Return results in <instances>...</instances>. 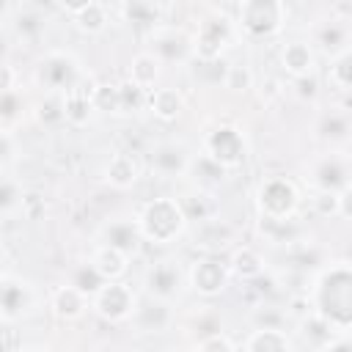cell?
<instances>
[{
    "label": "cell",
    "instance_id": "obj_15",
    "mask_svg": "<svg viewBox=\"0 0 352 352\" xmlns=\"http://www.w3.org/2000/svg\"><path fill=\"white\" fill-rule=\"evenodd\" d=\"M151 52L160 58V63H184L192 58V36L176 28H160L151 36Z\"/></svg>",
    "mask_w": 352,
    "mask_h": 352
},
{
    "label": "cell",
    "instance_id": "obj_29",
    "mask_svg": "<svg viewBox=\"0 0 352 352\" xmlns=\"http://www.w3.org/2000/svg\"><path fill=\"white\" fill-rule=\"evenodd\" d=\"M179 198V204H182V212H184V217H187V223H206V220H212V201H209V195H206V190H201V187H192V190H187V192H182V195H176Z\"/></svg>",
    "mask_w": 352,
    "mask_h": 352
},
{
    "label": "cell",
    "instance_id": "obj_3",
    "mask_svg": "<svg viewBox=\"0 0 352 352\" xmlns=\"http://www.w3.org/2000/svg\"><path fill=\"white\" fill-rule=\"evenodd\" d=\"M289 8L283 0H242L236 6V28L250 38H270L283 30Z\"/></svg>",
    "mask_w": 352,
    "mask_h": 352
},
{
    "label": "cell",
    "instance_id": "obj_4",
    "mask_svg": "<svg viewBox=\"0 0 352 352\" xmlns=\"http://www.w3.org/2000/svg\"><path fill=\"white\" fill-rule=\"evenodd\" d=\"M236 38V19L226 11L206 14L192 33V58L195 60H217Z\"/></svg>",
    "mask_w": 352,
    "mask_h": 352
},
{
    "label": "cell",
    "instance_id": "obj_30",
    "mask_svg": "<svg viewBox=\"0 0 352 352\" xmlns=\"http://www.w3.org/2000/svg\"><path fill=\"white\" fill-rule=\"evenodd\" d=\"M300 324V330H302V338L311 344V346H316V349H322L327 341H333L336 336H338V330L327 322V319H322L316 311L311 314V316H305L302 322H297Z\"/></svg>",
    "mask_w": 352,
    "mask_h": 352
},
{
    "label": "cell",
    "instance_id": "obj_33",
    "mask_svg": "<svg viewBox=\"0 0 352 352\" xmlns=\"http://www.w3.org/2000/svg\"><path fill=\"white\" fill-rule=\"evenodd\" d=\"M91 104L96 113H121V94L118 82H94L91 85Z\"/></svg>",
    "mask_w": 352,
    "mask_h": 352
},
{
    "label": "cell",
    "instance_id": "obj_31",
    "mask_svg": "<svg viewBox=\"0 0 352 352\" xmlns=\"http://www.w3.org/2000/svg\"><path fill=\"white\" fill-rule=\"evenodd\" d=\"M22 198H25V190H22L19 179L6 170L0 179V214H3V220H11L19 212Z\"/></svg>",
    "mask_w": 352,
    "mask_h": 352
},
{
    "label": "cell",
    "instance_id": "obj_7",
    "mask_svg": "<svg viewBox=\"0 0 352 352\" xmlns=\"http://www.w3.org/2000/svg\"><path fill=\"white\" fill-rule=\"evenodd\" d=\"M256 206L261 217L292 220L300 206V192L286 176H267L256 190Z\"/></svg>",
    "mask_w": 352,
    "mask_h": 352
},
{
    "label": "cell",
    "instance_id": "obj_19",
    "mask_svg": "<svg viewBox=\"0 0 352 352\" xmlns=\"http://www.w3.org/2000/svg\"><path fill=\"white\" fill-rule=\"evenodd\" d=\"M66 11L72 14L74 28L80 33H88V36H96V33H102L110 25V11L99 0H82V3L66 6Z\"/></svg>",
    "mask_w": 352,
    "mask_h": 352
},
{
    "label": "cell",
    "instance_id": "obj_49",
    "mask_svg": "<svg viewBox=\"0 0 352 352\" xmlns=\"http://www.w3.org/2000/svg\"><path fill=\"white\" fill-rule=\"evenodd\" d=\"M14 129H0V165H3V173L11 168L14 162Z\"/></svg>",
    "mask_w": 352,
    "mask_h": 352
},
{
    "label": "cell",
    "instance_id": "obj_37",
    "mask_svg": "<svg viewBox=\"0 0 352 352\" xmlns=\"http://www.w3.org/2000/svg\"><path fill=\"white\" fill-rule=\"evenodd\" d=\"M44 25H47V19H44L36 8H19V14L14 16V30H16V36L25 38V41L38 38V36L44 33Z\"/></svg>",
    "mask_w": 352,
    "mask_h": 352
},
{
    "label": "cell",
    "instance_id": "obj_6",
    "mask_svg": "<svg viewBox=\"0 0 352 352\" xmlns=\"http://www.w3.org/2000/svg\"><path fill=\"white\" fill-rule=\"evenodd\" d=\"M204 157H209L223 170H234L248 160V140L239 126L217 124L204 135Z\"/></svg>",
    "mask_w": 352,
    "mask_h": 352
},
{
    "label": "cell",
    "instance_id": "obj_51",
    "mask_svg": "<svg viewBox=\"0 0 352 352\" xmlns=\"http://www.w3.org/2000/svg\"><path fill=\"white\" fill-rule=\"evenodd\" d=\"M319 352H352V341L346 336H336L333 341H327Z\"/></svg>",
    "mask_w": 352,
    "mask_h": 352
},
{
    "label": "cell",
    "instance_id": "obj_11",
    "mask_svg": "<svg viewBox=\"0 0 352 352\" xmlns=\"http://www.w3.org/2000/svg\"><path fill=\"white\" fill-rule=\"evenodd\" d=\"M135 305H138V297H135V292H132L124 280H110V283H104L102 292L91 300V308L96 311V316H102V319L110 322V324L129 322L132 314H135Z\"/></svg>",
    "mask_w": 352,
    "mask_h": 352
},
{
    "label": "cell",
    "instance_id": "obj_8",
    "mask_svg": "<svg viewBox=\"0 0 352 352\" xmlns=\"http://www.w3.org/2000/svg\"><path fill=\"white\" fill-rule=\"evenodd\" d=\"M228 280H231V267L226 258H220L217 253H206L201 258H195L187 270V283L195 294L212 300V297H220L226 289H228Z\"/></svg>",
    "mask_w": 352,
    "mask_h": 352
},
{
    "label": "cell",
    "instance_id": "obj_48",
    "mask_svg": "<svg viewBox=\"0 0 352 352\" xmlns=\"http://www.w3.org/2000/svg\"><path fill=\"white\" fill-rule=\"evenodd\" d=\"M311 314H314V305H311L308 292H300V294H292V297H289L286 316H292V319L302 322V319H305V316H311Z\"/></svg>",
    "mask_w": 352,
    "mask_h": 352
},
{
    "label": "cell",
    "instance_id": "obj_41",
    "mask_svg": "<svg viewBox=\"0 0 352 352\" xmlns=\"http://www.w3.org/2000/svg\"><path fill=\"white\" fill-rule=\"evenodd\" d=\"M226 88L234 91V94H248L250 88H256L253 69L245 66V63H231V69L226 74Z\"/></svg>",
    "mask_w": 352,
    "mask_h": 352
},
{
    "label": "cell",
    "instance_id": "obj_12",
    "mask_svg": "<svg viewBox=\"0 0 352 352\" xmlns=\"http://www.w3.org/2000/svg\"><path fill=\"white\" fill-rule=\"evenodd\" d=\"M184 272L179 267V261L173 258H160L154 264H148V270L143 272V289L148 297L165 300V302H176L182 294V283H184Z\"/></svg>",
    "mask_w": 352,
    "mask_h": 352
},
{
    "label": "cell",
    "instance_id": "obj_5",
    "mask_svg": "<svg viewBox=\"0 0 352 352\" xmlns=\"http://www.w3.org/2000/svg\"><path fill=\"white\" fill-rule=\"evenodd\" d=\"M36 80L47 94L63 96V94H72L82 85V69H80V60L72 52L52 50L38 60Z\"/></svg>",
    "mask_w": 352,
    "mask_h": 352
},
{
    "label": "cell",
    "instance_id": "obj_25",
    "mask_svg": "<svg viewBox=\"0 0 352 352\" xmlns=\"http://www.w3.org/2000/svg\"><path fill=\"white\" fill-rule=\"evenodd\" d=\"M94 267L102 272V278L110 283V280H121L129 270V256L116 250V248H107V245H99L96 253H94Z\"/></svg>",
    "mask_w": 352,
    "mask_h": 352
},
{
    "label": "cell",
    "instance_id": "obj_1",
    "mask_svg": "<svg viewBox=\"0 0 352 352\" xmlns=\"http://www.w3.org/2000/svg\"><path fill=\"white\" fill-rule=\"evenodd\" d=\"M308 297L314 311L327 319L338 333L352 327V264L336 261L324 267L316 275Z\"/></svg>",
    "mask_w": 352,
    "mask_h": 352
},
{
    "label": "cell",
    "instance_id": "obj_13",
    "mask_svg": "<svg viewBox=\"0 0 352 352\" xmlns=\"http://www.w3.org/2000/svg\"><path fill=\"white\" fill-rule=\"evenodd\" d=\"M192 154L182 140H162L148 151V165L160 179H182L192 168Z\"/></svg>",
    "mask_w": 352,
    "mask_h": 352
},
{
    "label": "cell",
    "instance_id": "obj_35",
    "mask_svg": "<svg viewBox=\"0 0 352 352\" xmlns=\"http://www.w3.org/2000/svg\"><path fill=\"white\" fill-rule=\"evenodd\" d=\"M118 14H121L126 22H138V25H157V22H160L162 8H160L157 3L129 0V3H121V6H118Z\"/></svg>",
    "mask_w": 352,
    "mask_h": 352
},
{
    "label": "cell",
    "instance_id": "obj_44",
    "mask_svg": "<svg viewBox=\"0 0 352 352\" xmlns=\"http://www.w3.org/2000/svg\"><path fill=\"white\" fill-rule=\"evenodd\" d=\"M19 214H22L25 220H30V223L41 220V217L47 214V201H44V195H41V192H36V190H28V192H25V198H22Z\"/></svg>",
    "mask_w": 352,
    "mask_h": 352
},
{
    "label": "cell",
    "instance_id": "obj_21",
    "mask_svg": "<svg viewBox=\"0 0 352 352\" xmlns=\"http://www.w3.org/2000/svg\"><path fill=\"white\" fill-rule=\"evenodd\" d=\"M102 176H104V182H107L110 187H116V190H129V187L140 179V165H138V160H135L132 154L118 151V154H113V157L107 160Z\"/></svg>",
    "mask_w": 352,
    "mask_h": 352
},
{
    "label": "cell",
    "instance_id": "obj_54",
    "mask_svg": "<svg viewBox=\"0 0 352 352\" xmlns=\"http://www.w3.org/2000/svg\"><path fill=\"white\" fill-rule=\"evenodd\" d=\"M19 352H50L47 346H22Z\"/></svg>",
    "mask_w": 352,
    "mask_h": 352
},
{
    "label": "cell",
    "instance_id": "obj_16",
    "mask_svg": "<svg viewBox=\"0 0 352 352\" xmlns=\"http://www.w3.org/2000/svg\"><path fill=\"white\" fill-rule=\"evenodd\" d=\"M99 239L107 248H116L121 253H135L138 245L143 242L140 228H138V217H113L99 228Z\"/></svg>",
    "mask_w": 352,
    "mask_h": 352
},
{
    "label": "cell",
    "instance_id": "obj_46",
    "mask_svg": "<svg viewBox=\"0 0 352 352\" xmlns=\"http://www.w3.org/2000/svg\"><path fill=\"white\" fill-rule=\"evenodd\" d=\"M292 88H294V96L300 102H316V96H319V80H316V74L292 80Z\"/></svg>",
    "mask_w": 352,
    "mask_h": 352
},
{
    "label": "cell",
    "instance_id": "obj_2",
    "mask_svg": "<svg viewBox=\"0 0 352 352\" xmlns=\"http://www.w3.org/2000/svg\"><path fill=\"white\" fill-rule=\"evenodd\" d=\"M138 228H140L143 242H151V245L176 242L187 228V217L182 212L179 198L157 195V198L146 201L143 209L138 212Z\"/></svg>",
    "mask_w": 352,
    "mask_h": 352
},
{
    "label": "cell",
    "instance_id": "obj_38",
    "mask_svg": "<svg viewBox=\"0 0 352 352\" xmlns=\"http://www.w3.org/2000/svg\"><path fill=\"white\" fill-rule=\"evenodd\" d=\"M231 63L226 58H217V60H195V80L204 82V85H226V74H228Z\"/></svg>",
    "mask_w": 352,
    "mask_h": 352
},
{
    "label": "cell",
    "instance_id": "obj_43",
    "mask_svg": "<svg viewBox=\"0 0 352 352\" xmlns=\"http://www.w3.org/2000/svg\"><path fill=\"white\" fill-rule=\"evenodd\" d=\"M311 206L319 217H341V198L338 192H327V190H316L311 198Z\"/></svg>",
    "mask_w": 352,
    "mask_h": 352
},
{
    "label": "cell",
    "instance_id": "obj_10",
    "mask_svg": "<svg viewBox=\"0 0 352 352\" xmlns=\"http://www.w3.org/2000/svg\"><path fill=\"white\" fill-rule=\"evenodd\" d=\"M308 179L316 190L341 192L352 184V160L344 151H327L311 162Z\"/></svg>",
    "mask_w": 352,
    "mask_h": 352
},
{
    "label": "cell",
    "instance_id": "obj_22",
    "mask_svg": "<svg viewBox=\"0 0 352 352\" xmlns=\"http://www.w3.org/2000/svg\"><path fill=\"white\" fill-rule=\"evenodd\" d=\"M228 267H231V275L239 278L242 283H250V280H256V278L264 275V258H261V253H258L256 248H250V245L234 248L231 256H228Z\"/></svg>",
    "mask_w": 352,
    "mask_h": 352
},
{
    "label": "cell",
    "instance_id": "obj_34",
    "mask_svg": "<svg viewBox=\"0 0 352 352\" xmlns=\"http://www.w3.org/2000/svg\"><path fill=\"white\" fill-rule=\"evenodd\" d=\"M327 82L336 88V91H346L352 96V50L330 58V66H327Z\"/></svg>",
    "mask_w": 352,
    "mask_h": 352
},
{
    "label": "cell",
    "instance_id": "obj_40",
    "mask_svg": "<svg viewBox=\"0 0 352 352\" xmlns=\"http://www.w3.org/2000/svg\"><path fill=\"white\" fill-rule=\"evenodd\" d=\"M118 94H121V113H140L143 107H148V91L138 88L132 80L118 82Z\"/></svg>",
    "mask_w": 352,
    "mask_h": 352
},
{
    "label": "cell",
    "instance_id": "obj_23",
    "mask_svg": "<svg viewBox=\"0 0 352 352\" xmlns=\"http://www.w3.org/2000/svg\"><path fill=\"white\" fill-rule=\"evenodd\" d=\"M160 74H162V63L154 52H138L132 60H129V77L138 88L143 91H154V85L160 82Z\"/></svg>",
    "mask_w": 352,
    "mask_h": 352
},
{
    "label": "cell",
    "instance_id": "obj_55",
    "mask_svg": "<svg viewBox=\"0 0 352 352\" xmlns=\"http://www.w3.org/2000/svg\"><path fill=\"white\" fill-rule=\"evenodd\" d=\"M184 352H195V349H184Z\"/></svg>",
    "mask_w": 352,
    "mask_h": 352
},
{
    "label": "cell",
    "instance_id": "obj_18",
    "mask_svg": "<svg viewBox=\"0 0 352 352\" xmlns=\"http://www.w3.org/2000/svg\"><path fill=\"white\" fill-rule=\"evenodd\" d=\"M346 41H349V28L344 25V19H333V16H330V19H322V22L314 25L311 44L319 47L324 55L336 58V55L346 52V50H349Z\"/></svg>",
    "mask_w": 352,
    "mask_h": 352
},
{
    "label": "cell",
    "instance_id": "obj_24",
    "mask_svg": "<svg viewBox=\"0 0 352 352\" xmlns=\"http://www.w3.org/2000/svg\"><path fill=\"white\" fill-rule=\"evenodd\" d=\"M148 110L160 121H176L184 110V96L176 88H154L148 94Z\"/></svg>",
    "mask_w": 352,
    "mask_h": 352
},
{
    "label": "cell",
    "instance_id": "obj_53",
    "mask_svg": "<svg viewBox=\"0 0 352 352\" xmlns=\"http://www.w3.org/2000/svg\"><path fill=\"white\" fill-rule=\"evenodd\" d=\"M338 198H341V217L344 220H352V184L346 190H341Z\"/></svg>",
    "mask_w": 352,
    "mask_h": 352
},
{
    "label": "cell",
    "instance_id": "obj_27",
    "mask_svg": "<svg viewBox=\"0 0 352 352\" xmlns=\"http://www.w3.org/2000/svg\"><path fill=\"white\" fill-rule=\"evenodd\" d=\"M94 104H91V88L85 91L82 85L72 94H63V116H66V124L72 126H85L94 116Z\"/></svg>",
    "mask_w": 352,
    "mask_h": 352
},
{
    "label": "cell",
    "instance_id": "obj_52",
    "mask_svg": "<svg viewBox=\"0 0 352 352\" xmlns=\"http://www.w3.org/2000/svg\"><path fill=\"white\" fill-rule=\"evenodd\" d=\"M8 91H16V85H14V66H11V63H3V77H0V94H8Z\"/></svg>",
    "mask_w": 352,
    "mask_h": 352
},
{
    "label": "cell",
    "instance_id": "obj_47",
    "mask_svg": "<svg viewBox=\"0 0 352 352\" xmlns=\"http://www.w3.org/2000/svg\"><path fill=\"white\" fill-rule=\"evenodd\" d=\"M195 352H236V346H234V341L226 333H214V336L201 338Z\"/></svg>",
    "mask_w": 352,
    "mask_h": 352
},
{
    "label": "cell",
    "instance_id": "obj_26",
    "mask_svg": "<svg viewBox=\"0 0 352 352\" xmlns=\"http://www.w3.org/2000/svg\"><path fill=\"white\" fill-rule=\"evenodd\" d=\"M245 352H294L286 330H253L245 338Z\"/></svg>",
    "mask_w": 352,
    "mask_h": 352
},
{
    "label": "cell",
    "instance_id": "obj_32",
    "mask_svg": "<svg viewBox=\"0 0 352 352\" xmlns=\"http://www.w3.org/2000/svg\"><path fill=\"white\" fill-rule=\"evenodd\" d=\"M69 283H72L74 289H80L85 297H91V300H94V297L102 292V286H104L107 280H104V278H102V272L94 267V261H85V264L74 267V272H72Z\"/></svg>",
    "mask_w": 352,
    "mask_h": 352
},
{
    "label": "cell",
    "instance_id": "obj_14",
    "mask_svg": "<svg viewBox=\"0 0 352 352\" xmlns=\"http://www.w3.org/2000/svg\"><path fill=\"white\" fill-rule=\"evenodd\" d=\"M132 327L143 336H162L173 327L176 322V311H173V302H165V300H157V297H143L138 300L135 305V314H132Z\"/></svg>",
    "mask_w": 352,
    "mask_h": 352
},
{
    "label": "cell",
    "instance_id": "obj_42",
    "mask_svg": "<svg viewBox=\"0 0 352 352\" xmlns=\"http://www.w3.org/2000/svg\"><path fill=\"white\" fill-rule=\"evenodd\" d=\"M250 319H253V330H283L286 314H280L272 305H258Z\"/></svg>",
    "mask_w": 352,
    "mask_h": 352
},
{
    "label": "cell",
    "instance_id": "obj_50",
    "mask_svg": "<svg viewBox=\"0 0 352 352\" xmlns=\"http://www.w3.org/2000/svg\"><path fill=\"white\" fill-rule=\"evenodd\" d=\"M280 94H283V85H280L275 77H267V80H261V82H258V99H261L264 104L275 102Z\"/></svg>",
    "mask_w": 352,
    "mask_h": 352
},
{
    "label": "cell",
    "instance_id": "obj_17",
    "mask_svg": "<svg viewBox=\"0 0 352 352\" xmlns=\"http://www.w3.org/2000/svg\"><path fill=\"white\" fill-rule=\"evenodd\" d=\"M280 69L292 80H300V77L314 74L316 72V50H314V44L305 41V38L286 41L280 47Z\"/></svg>",
    "mask_w": 352,
    "mask_h": 352
},
{
    "label": "cell",
    "instance_id": "obj_28",
    "mask_svg": "<svg viewBox=\"0 0 352 352\" xmlns=\"http://www.w3.org/2000/svg\"><path fill=\"white\" fill-rule=\"evenodd\" d=\"M316 132L324 143H346L352 138V121L346 113H338V110H330L319 118L316 124Z\"/></svg>",
    "mask_w": 352,
    "mask_h": 352
},
{
    "label": "cell",
    "instance_id": "obj_36",
    "mask_svg": "<svg viewBox=\"0 0 352 352\" xmlns=\"http://www.w3.org/2000/svg\"><path fill=\"white\" fill-rule=\"evenodd\" d=\"M297 226L294 220H270V217H261V236L272 245H292L297 242Z\"/></svg>",
    "mask_w": 352,
    "mask_h": 352
},
{
    "label": "cell",
    "instance_id": "obj_20",
    "mask_svg": "<svg viewBox=\"0 0 352 352\" xmlns=\"http://www.w3.org/2000/svg\"><path fill=\"white\" fill-rule=\"evenodd\" d=\"M85 308H88V297H85L80 289H74L72 283L58 286V289L52 292V297H50V311H52V316L60 319V322H74V319H80V316L85 314Z\"/></svg>",
    "mask_w": 352,
    "mask_h": 352
},
{
    "label": "cell",
    "instance_id": "obj_9",
    "mask_svg": "<svg viewBox=\"0 0 352 352\" xmlns=\"http://www.w3.org/2000/svg\"><path fill=\"white\" fill-rule=\"evenodd\" d=\"M36 302H38L36 286L28 278L14 275L8 270L0 275V316L6 324L28 316L36 308Z\"/></svg>",
    "mask_w": 352,
    "mask_h": 352
},
{
    "label": "cell",
    "instance_id": "obj_39",
    "mask_svg": "<svg viewBox=\"0 0 352 352\" xmlns=\"http://www.w3.org/2000/svg\"><path fill=\"white\" fill-rule=\"evenodd\" d=\"M36 118H38V124H44V126H58V124H63V121H66V116H63V96L47 94V99H41V102L36 104Z\"/></svg>",
    "mask_w": 352,
    "mask_h": 352
},
{
    "label": "cell",
    "instance_id": "obj_45",
    "mask_svg": "<svg viewBox=\"0 0 352 352\" xmlns=\"http://www.w3.org/2000/svg\"><path fill=\"white\" fill-rule=\"evenodd\" d=\"M19 107H22V94L19 91L0 94V121H3V129H11L14 126V118H16V110Z\"/></svg>",
    "mask_w": 352,
    "mask_h": 352
}]
</instances>
